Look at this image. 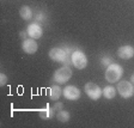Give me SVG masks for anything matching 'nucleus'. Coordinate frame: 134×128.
<instances>
[{"instance_id":"14","label":"nucleus","mask_w":134,"mask_h":128,"mask_svg":"<svg viewBox=\"0 0 134 128\" xmlns=\"http://www.w3.org/2000/svg\"><path fill=\"white\" fill-rule=\"evenodd\" d=\"M103 96L107 99H113L116 96V89L114 86H105L103 89Z\"/></svg>"},{"instance_id":"4","label":"nucleus","mask_w":134,"mask_h":128,"mask_svg":"<svg viewBox=\"0 0 134 128\" xmlns=\"http://www.w3.org/2000/svg\"><path fill=\"white\" fill-rule=\"evenodd\" d=\"M71 60H72V65L78 70H84L87 66V58L83 50H74L71 56Z\"/></svg>"},{"instance_id":"20","label":"nucleus","mask_w":134,"mask_h":128,"mask_svg":"<svg viewBox=\"0 0 134 128\" xmlns=\"http://www.w3.org/2000/svg\"><path fill=\"white\" fill-rule=\"evenodd\" d=\"M19 36L22 37L23 40H26V38H28V37H29V35H28V31H26V30H25V31H20V32H19Z\"/></svg>"},{"instance_id":"9","label":"nucleus","mask_w":134,"mask_h":128,"mask_svg":"<svg viewBox=\"0 0 134 128\" xmlns=\"http://www.w3.org/2000/svg\"><path fill=\"white\" fill-rule=\"evenodd\" d=\"M37 48H38V46H37L36 40L31 38V37H28L22 43V49L26 54H35L37 52Z\"/></svg>"},{"instance_id":"8","label":"nucleus","mask_w":134,"mask_h":128,"mask_svg":"<svg viewBox=\"0 0 134 128\" xmlns=\"http://www.w3.org/2000/svg\"><path fill=\"white\" fill-rule=\"evenodd\" d=\"M26 31H28L29 37L35 38V40L41 38L42 35H43V29H42L41 25H40L38 23H36V22L29 24L28 26H26Z\"/></svg>"},{"instance_id":"7","label":"nucleus","mask_w":134,"mask_h":128,"mask_svg":"<svg viewBox=\"0 0 134 128\" xmlns=\"http://www.w3.org/2000/svg\"><path fill=\"white\" fill-rule=\"evenodd\" d=\"M62 96L68 101H77L80 98V90L74 85H68L62 90Z\"/></svg>"},{"instance_id":"12","label":"nucleus","mask_w":134,"mask_h":128,"mask_svg":"<svg viewBox=\"0 0 134 128\" xmlns=\"http://www.w3.org/2000/svg\"><path fill=\"white\" fill-rule=\"evenodd\" d=\"M48 95H49L50 99L56 102L62 96V90L59 85H53V86H50L49 90H48Z\"/></svg>"},{"instance_id":"6","label":"nucleus","mask_w":134,"mask_h":128,"mask_svg":"<svg viewBox=\"0 0 134 128\" xmlns=\"http://www.w3.org/2000/svg\"><path fill=\"white\" fill-rule=\"evenodd\" d=\"M116 90L120 93L121 97L123 98H131L134 95V85L131 81H127V80L119 81Z\"/></svg>"},{"instance_id":"11","label":"nucleus","mask_w":134,"mask_h":128,"mask_svg":"<svg viewBox=\"0 0 134 128\" xmlns=\"http://www.w3.org/2000/svg\"><path fill=\"white\" fill-rule=\"evenodd\" d=\"M38 115L41 119H43V120H50V119H53L56 114H55V109L50 108L49 105H47L43 109H40Z\"/></svg>"},{"instance_id":"13","label":"nucleus","mask_w":134,"mask_h":128,"mask_svg":"<svg viewBox=\"0 0 134 128\" xmlns=\"http://www.w3.org/2000/svg\"><path fill=\"white\" fill-rule=\"evenodd\" d=\"M19 14L24 20H30L32 18V10L30 8V6H22L19 10Z\"/></svg>"},{"instance_id":"2","label":"nucleus","mask_w":134,"mask_h":128,"mask_svg":"<svg viewBox=\"0 0 134 128\" xmlns=\"http://www.w3.org/2000/svg\"><path fill=\"white\" fill-rule=\"evenodd\" d=\"M122 74H123V68L121 67V65L115 64V62H113L111 65H109L105 70V79L110 84L120 81Z\"/></svg>"},{"instance_id":"15","label":"nucleus","mask_w":134,"mask_h":128,"mask_svg":"<svg viewBox=\"0 0 134 128\" xmlns=\"http://www.w3.org/2000/svg\"><path fill=\"white\" fill-rule=\"evenodd\" d=\"M56 117H58V120L60 121V122H67V121L71 119V115L68 112H66V110H60V112H58V114H56Z\"/></svg>"},{"instance_id":"18","label":"nucleus","mask_w":134,"mask_h":128,"mask_svg":"<svg viewBox=\"0 0 134 128\" xmlns=\"http://www.w3.org/2000/svg\"><path fill=\"white\" fill-rule=\"evenodd\" d=\"M53 108L55 109L56 112H60V110H62V108H64V103H61V102H56V103L54 104Z\"/></svg>"},{"instance_id":"17","label":"nucleus","mask_w":134,"mask_h":128,"mask_svg":"<svg viewBox=\"0 0 134 128\" xmlns=\"http://www.w3.org/2000/svg\"><path fill=\"white\" fill-rule=\"evenodd\" d=\"M7 84V77H6L5 73H0V85L1 86H5Z\"/></svg>"},{"instance_id":"10","label":"nucleus","mask_w":134,"mask_h":128,"mask_svg":"<svg viewBox=\"0 0 134 128\" xmlns=\"http://www.w3.org/2000/svg\"><path fill=\"white\" fill-rule=\"evenodd\" d=\"M117 56L120 59H123V60H129L134 56V48L129 44L121 46L117 49Z\"/></svg>"},{"instance_id":"16","label":"nucleus","mask_w":134,"mask_h":128,"mask_svg":"<svg viewBox=\"0 0 134 128\" xmlns=\"http://www.w3.org/2000/svg\"><path fill=\"white\" fill-rule=\"evenodd\" d=\"M113 59L110 58V56H103V58H100V64L103 65V66H107L108 67L109 65H111L113 64Z\"/></svg>"},{"instance_id":"21","label":"nucleus","mask_w":134,"mask_h":128,"mask_svg":"<svg viewBox=\"0 0 134 128\" xmlns=\"http://www.w3.org/2000/svg\"><path fill=\"white\" fill-rule=\"evenodd\" d=\"M131 83H132V84H133V85H134V73H133V74L131 75Z\"/></svg>"},{"instance_id":"19","label":"nucleus","mask_w":134,"mask_h":128,"mask_svg":"<svg viewBox=\"0 0 134 128\" xmlns=\"http://www.w3.org/2000/svg\"><path fill=\"white\" fill-rule=\"evenodd\" d=\"M35 18H36L37 22H38V20H44V19H46V16H44L43 13H37Z\"/></svg>"},{"instance_id":"3","label":"nucleus","mask_w":134,"mask_h":128,"mask_svg":"<svg viewBox=\"0 0 134 128\" xmlns=\"http://www.w3.org/2000/svg\"><path fill=\"white\" fill-rule=\"evenodd\" d=\"M72 74H73V72L70 66L60 67L59 70H56L55 72H54L53 81H55L59 85H60V84H65L72 78Z\"/></svg>"},{"instance_id":"1","label":"nucleus","mask_w":134,"mask_h":128,"mask_svg":"<svg viewBox=\"0 0 134 128\" xmlns=\"http://www.w3.org/2000/svg\"><path fill=\"white\" fill-rule=\"evenodd\" d=\"M72 53H70L68 49L55 47L49 50V58L52 59L53 61L62 64L64 66H71V65H72V60H71Z\"/></svg>"},{"instance_id":"5","label":"nucleus","mask_w":134,"mask_h":128,"mask_svg":"<svg viewBox=\"0 0 134 128\" xmlns=\"http://www.w3.org/2000/svg\"><path fill=\"white\" fill-rule=\"evenodd\" d=\"M84 89H85V92H86V95L89 96V98L92 101H98L103 96V90L100 89L97 84L92 83V81L85 84Z\"/></svg>"}]
</instances>
